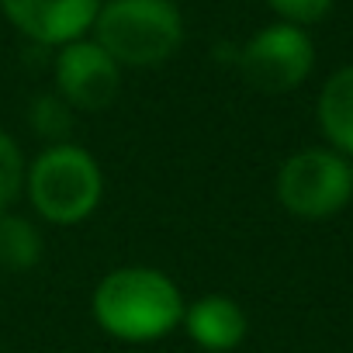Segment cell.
<instances>
[{"label": "cell", "instance_id": "obj_3", "mask_svg": "<svg viewBox=\"0 0 353 353\" xmlns=\"http://www.w3.org/2000/svg\"><path fill=\"white\" fill-rule=\"evenodd\" d=\"M25 191L32 208L52 225L87 222L104 194V173L97 159L73 142L42 149L25 170Z\"/></svg>", "mask_w": 353, "mask_h": 353}, {"label": "cell", "instance_id": "obj_1", "mask_svg": "<svg viewBox=\"0 0 353 353\" xmlns=\"http://www.w3.org/2000/svg\"><path fill=\"white\" fill-rule=\"evenodd\" d=\"M97 325L121 343H156L181 329L184 294L156 267H118L94 288Z\"/></svg>", "mask_w": 353, "mask_h": 353}, {"label": "cell", "instance_id": "obj_11", "mask_svg": "<svg viewBox=\"0 0 353 353\" xmlns=\"http://www.w3.org/2000/svg\"><path fill=\"white\" fill-rule=\"evenodd\" d=\"M28 125L35 135L56 142H66L70 128H73V108L59 97V94H39L28 108Z\"/></svg>", "mask_w": 353, "mask_h": 353}, {"label": "cell", "instance_id": "obj_4", "mask_svg": "<svg viewBox=\"0 0 353 353\" xmlns=\"http://www.w3.org/2000/svg\"><path fill=\"white\" fill-rule=\"evenodd\" d=\"M274 188L288 215L325 222L353 201V163L329 145H308L281 163Z\"/></svg>", "mask_w": 353, "mask_h": 353}, {"label": "cell", "instance_id": "obj_8", "mask_svg": "<svg viewBox=\"0 0 353 353\" xmlns=\"http://www.w3.org/2000/svg\"><path fill=\"white\" fill-rule=\"evenodd\" d=\"M181 325L208 353H229L250 332V319H246L243 305L229 294H201L198 301H191L184 308Z\"/></svg>", "mask_w": 353, "mask_h": 353}, {"label": "cell", "instance_id": "obj_12", "mask_svg": "<svg viewBox=\"0 0 353 353\" xmlns=\"http://www.w3.org/2000/svg\"><path fill=\"white\" fill-rule=\"evenodd\" d=\"M25 188V159L18 142L0 128V212H8Z\"/></svg>", "mask_w": 353, "mask_h": 353}, {"label": "cell", "instance_id": "obj_7", "mask_svg": "<svg viewBox=\"0 0 353 353\" xmlns=\"http://www.w3.org/2000/svg\"><path fill=\"white\" fill-rule=\"evenodd\" d=\"M104 0H0L4 18L39 46H66L90 32Z\"/></svg>", "mask_w": 353, "mask_h": 353}, {"label": "cell", "instance_id": "obj_5", "mask_svg": "<svg viewBox=\"0 0 353 353\" xmlns=\"http://www.w3.org/2000/svg\"><path fill=\"white\" fill-rule=\"evenodd\" d=\"M312 66H315V46L308 32L288 21L260 28L239 49L243 80L263 94H288L301 87L312 77Z\"/></svg>", "mask_w": 353, "mask_h": 353}, {"label": "cell", "instance_id": "obj_9", "mask_svg": "<svg viewBox=\"0 0 353 353\" xmlns=\"http://www.w3.org/2000/svg\"><path fill=\"white\" fill-rule=\"evenodd\" d=\"M315 114H319V128H322L329 149L353 159V66L336 70L322 83Z\"/></svg>", "mask_w": 353, "mask_h": 353}, {"label": "cell", "instance_id": "obj_10", "mask_svg": "<svg viewBox=\"0 0 353 353\" xmlns=\"http://www.w3.org/2000/svg\"><path fill=\"white\" fill-rule=\"evenodd\" d=\"M42 260V232L32 219L0 212V267L11 274H25Z\"/></svg>", "mask_w": 353, "mask_h": 353}, {"label": "cell", "instance_id": "obj_13", "mask_svg": "<svg viewBox=\"0 0 353 353\" xmlns=\"http://www.w3.org/2000/svg\"><path fill=\"white\" fill-rule=\"evenodd\" d=\"M267 8L281 21L298 25V28H308V25H319L332 11V0H267Z\"/></svg>", "mask_w": 353, "mask_h": 353}, {"label": "cell", "instance_id": "obj_6", "mask_svg": "<svg viewBox=\"0 0 353 353\" xmlns=\"http://www.w3.org/2000/svg\"><path fill=\"white\" fill-rule=\"evenodd\" d=\"M121 87V66L94 42L77 39L59 46L56 56V94L73 111H104L114 104Z\"/></svg>", "mask_w": 353, "mask_h": 353}, {"label": "cell", "instance_id": "obj_2", "mask_svg": "<svg viewBox=\"0 0 353 353\" xmlns=\"http://www.w3.org/2000/svg\"><path fill=\"white\" fill-rule=\"evenodd\" d=\"M90 32L118 66L149 70L184 46V14L173 0H104Z\"/></svg>", "mask_w": 353, "mask_h": 353}]
</instances>
